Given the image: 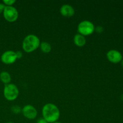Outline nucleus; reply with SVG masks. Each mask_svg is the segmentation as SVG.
Instances as JSON below:
<instances>
[{
  "mask_svg": "<svg viewBox=\"0 0 123 123\" xmlns=\"http://www.w3.org/2000/svg\"><path fill=\"white\" fill-rule=\"evenodd\" d=\"M0 80L5 85L10 84V82L12 80L10 74L6 71H3V72H1V73H0Z\"/></svg>",
  "mask_w": 123,
  "mask_h": 123,
  "instance_id": "9b49d317",
  "label": "nucleus"
},
{
  "mask_svg": "<svg viewBox=\"0 0 123 123\" xmlns=\"http://www.w3.org/2000/svg\"><path fill=\"white\" fill-rule=\"evenodd\" d=\"M18 60L16 52L13 50H7L4 52L1 56V60L2 63L7 65L12 64Z\"/></svg>",
  "mask_w": 123,
  "mask_h": 123,
  "instance_id": "423d86ee",
  "label": "nucleus"
},
{
  "mask_svg": "<svg viewBox=\"0 0 123 123\" xmlns=\"http://www.w3.org/2000/svg\"><path fill=\"white\" fill-rule=\"evenodd\" d=\"M11 111H12V112H13L14 114H18L21 112L22 109L20 106H19L14 105L11 108Z\"/></svg>",
  "mask_w": 123,
  "mask_h": 123,
  "instance_id": "ddd939ff",
  "label": "nucleus"
},
{
  "mask_svg": "<svg viewBox=\"0 0 123 123\" xmlns=\"http://www.w3.org/2000/svg\"><path fill=\"white\" fill-rule=\"evenodd\" d=\"M16 2V0H3L2 3L6 6H13Z\"/></svg>",
  "mask_w": 123,
  "mask_h": 123,
  "instance_id": "4468645a",
  "label": "nucleus"
},
{
  "mask_svg": "<svg viewBox=\"0 0 123 123\" xmlns=\"http://www.w3.org/2000/svg\"><path fill=\"white\" fill-rule=\"evenodd\" d=\"M40 43V40L37 36L29 34L23 40L22 49L25 52L31 53L39 48Z\"/></svg>",
  "mask_w": 123,
  "mask_h": 123,
  "instance_id": "f03ea898",
  "label": "nucleus"
},
{
  "mask_svg": "<svg viewBox=\"0 0 123 123\" xmlns=\"http://www.w3.org/2000/svg\"><path fill=\"white\" fill-rule=\"evenodd\" d=\"M78 34L84 36H88L95 31V26L93 23L89 20H83L78 26Z\"/></svg>",
  "mask_w": 123,
  "mask_h": 123,
  "instance_id": "20e7f679",
  "label": "nucleus"
},
{
  "mask_svg": "<svg viewBox=\"0 0 123 123\" xmlns=\"http://www.w3.org/2000/svg\"><path fill=\"white\" fill-rule=\"evenodd\" d=\"M42 115L48 123H55L60 118V109L53 103H47L42 108Z\"/></svg>",
  "mask_w": 123,
  "mask_h": 123,
  "instance_id": "f257e3e1",
  "label": "nucleus"
},
{
  "mask_svg": "<svg viewBox=\"0 0 123 123\" xmlns=\"http://www.w3.org/2000/svg\"><path fill=\"white\" fill-rule=\"evenodd\" d=\"M40 50L44 54H48L52 50V46L50 44L46 42H41L40 44Z\"/></svg>",
  "mask_w": 123,
  "mask_h": 123,
  "instance_id": "f8f14e48",
  "label": "nucleus"
},
{
  "mask_svg": "<svg viewBox=\"0 0 123 123\" xmlns=\"http://www.w3.org/2000/svg\"><path fill=\"white\" fill-rule=\"evenodd\" d=\"M103 30H103V28L101 26H98L96 28H95V31H96L98 33H102L103 31Z\"/></svg>",
  "mask_w": 123,
  "mask_h": 123,
  "instance_id": "2eb2a0df",
  "label": "nucleus"
},
{
  "mask_svg": "<svg viewBox=\"0 0 123 123\" xmlns=\"http://www.w3.org/2000/svg\"><path fill=\"white\" fill-rule=\"evenodd\" d=\"M16 56H17V58L18 59L21 58L23 56V54L21 51L16 52Z\"/></svg>",
  "mask_w": 123,
  "mask_h": 123,
  "instance_id": "dca6fc26",
  "label": "nucleus"
},
{
  "mask_svg": "<svg viewBox=\"0 0 123 123\" xmlns=\"http://www.w3.org/2000/svg\"><path fill=\"white\" fill-rule=\"evenodd\" d=\"M121 64H122V66H123V60H122V61H121Z\"/></svg>",
  "mask_w": 123,
  "mask_h": 123,
  "instance_id": "6ab92c4d",
  "label": "nucleus"
},
{
  "mask_svg": "<svg viewBox=\"0 0 123 123\" xmlns=\"http://www.w3.org/2000/svg\"><path fill=\"white\" fill-rule=\"evenodd\" d=\"M61 123V122H58V121H56V122H55V123Z\"/></svg>",
  "mask_w": 123,
  "mask_h": 123,
  "instance_id": "aec40b11",
  "label": "nucleus"
},
{
  "mask_svg": "<svg viewBox=\"0 0 123 123\" xmlns=\"http://www.w3.org/2000/svg\"><path fill=\"white\" fill-rule=\"evenodd\" d=\"M2 14L4 19L9 22L16 21L19 17L18 10L13 6H6Z\"/></svg>",
  "mask_w": 123,
  "mask_h": 123,
  "instance_id": "39448f33",
  "label": "nucleus"
},
{
  "mask_svg": "<svg viewBox=\"0 0 123 123\" xmlns=\"http://www.w3.org/2000/svg\"><path fill=\"white\" fill-rule=\"evenodd\" d=\"M3 94L6 100L8 101H13L16 99L19 96V91L16 85L10 83L5 85Z\"/></svg>",
  "mask_w": 123,
  "mask_h": 123,
  "instance_id": "7ed1b4c3",
  "label": "nucleus"
},
{
  "mask_svg": "<svg viewBox=\"0 0 123 123\" xmlns=\"http://www.w3.org/2000/svg\"><path fill=\"white\" fill-rule=\"evenodd\" d=\"M5 7H6V6L3 3H0V14L3 13Z\"/></svg>",
  "mask_w": 123,
  "mask_h": 123,
  "instance_id": "f3484780",
  "label": "nucleus"
},
{
  "mask_svg": "<svg viewBox=\"0 0 123 123\" xmlns=\"http://www.w3.org/2000/svg\"><path fill=\"white\" fill-rule=\"evenodd\" d=\"M36 123H48L43 118H40L37 121Z\"/></svg>",
  "mask_w": 123,
  "mask_h": 123,
  "instance_id": "a211bd4d",
  "label": "nucleus"
},
{
  "mask_svg": "<svg viewBox=\"0 0 123 123\" xmlns=\"http://www.w3.org/2000/svg\"><path fill=\"white\" fill-rule=\"evenodd\" d=\"M108 60L112 63H118L122 61L123 56L121 53L117 50H111L106 54Z\"/></svg>",
  "mask_w": 123,
  "mask_h": 123,
  "instance_id": "6e6552de",
  "label": "nucleus"
},
{
  "mask_svg": "<svg viewBox=\"0 0 123 123\" xmlns=\"http://www.w3.org/2000/svg\"><path fill=\"white\" fill-rule=\"evenodd\" d=\"M23 115L29 120H34L37 116V111L34 106L31 105H26L22 109Z\"/></svg>",
  "mask_w": 123,
  "mask_h": 123,
  "instance_id": "0eeeda50",
  "label": "nucleus"
},
{
  "mask_svg": "<svg viewBox=\"0 0 123 123\" xmlns=\"http://www.w3.org/2000/svg\"><path fill=\"white\" fill-rule=\"evenodd\" d=\"M86 38L85 36L80 34H77L74 36L73 38V42L74 44L78 47H83L86 44Z\"/></svg>",
  "mask_w": 123,
  "mask_h": 123,
  "instance_id": "9d476101",
  "label": "nucleus"
},
{
  "mask_svg": "<svg viewBox=\"0 0 123 123\" xmlns=\"http://www.w3.org/2000/svg\"><path fill=\"white\" fill-rule=\"evenodd\" d=\"M60 12L61 15L66 18L72 17L75 13L74 8L70 4L62 5L60 8Z\"/></svg>",
  "mask_w": 123,
  "mask_h": 123,
  "instance_id": "1a4fd4ad",
  "label": "nucleus"
},
{
  "mask_svg": "<svg viewBox=\"0 0 123 123\" xmlns=\"http://www.w3.org/2000/svg\"><path fill=\"white\" fill-rule=\"evenodd\" d=\"M13 123V122H7V123Z\"/></svg>",
  "mask_w": 123,
  "mask_h": 123,
  "instance_id": "412c9836",
  "label": "nucleus"
}]
</instances>
